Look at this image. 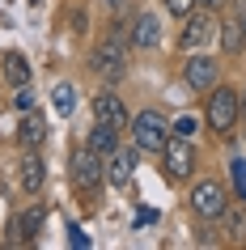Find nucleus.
Here are the masks:
<instances>
[{"label": "nucleus", "instance_id": "f257e3e1", "mask_svg": "<svg viewBox=\"0 0 246 250\" xmlns=\"http://www.w3.org/2000/svg\"><path fill=\"white\" fill-rule=\"evenodd\" d=\"M238 110H242L238 89H225V85H212V89H208V110H204V119H208V127H212V132L229 136V127L238 123Z\"/></svg>", "mask_w": 246, "mask_h": 250}, {"label": "nucleus", "instance_id": "f03ea898", "mask_svg": "<svg viewBox=\"0 0 246 250\" xmlns=\"http://www.w3.org/2000/svg\"><path fill=\"white\" fill-rule=\"evenodd\" d=\"M68 178H72L77 191L93 195V191L102 187V178H106V161L98 157V153H89V148H77V153L68 157Z\"/></svg>", "mask_w": 246, "mask_h": 250}, {"label": "nucleus", "instance_id": "7ed1b4c3", "mask_svg": "<svg viewBox=\"0 0 246 250\" xmlns=\"http://www.w3.org/2000/svg\"><path fill=\"white\" fill-rule=\"evenodd\" d=\"M132 136H136V148H144V153H161L170 140V123L161 110H140L136 115V123H132Z\"/></svg>", "mask_w": 246, "mask_h": 250}, {"label": "nucleus", "instance_id": "20e7f679", "mask_svg": "<svg viewBox=\"0 0 246 250\" xmlns=\"http://www.w3.org/2000/svg\"><path fill=\"white\" fill-rule=\"evenodd\" d=\"M191 170H195V148H191V140L170 136L166 148H161V174H166V183H182V178H191Z\"/></svg>", "mask_w": 246, "mask_h": 250}, {"label": "nucleus", "instance_id": "39448f33", "mask_svg": "<svg viewBox=\"0 0 246 250\" xmlns=\"http://www.w3.org/2000/svg\"><path fill=\"white\" fill-rule=\"evenodd\" d=\"M128 47H132V39H123V34H106L102 47L93 51V68H98L106 81H119V77H123V64H128Z\"/></svg>", "mask_w": 246, "mask_h": 250}, {"label": "nucleus", "instance_id": "423d86ee", "mask_svg": "<svg viewBox=\"0 0 246 250\" xmlns=\"http://www.w3.org/2000/svg\"><path fill=\"white\" fill-rule=\"evenodd\" d=\"M217 30H221V21L212 13H187V26H182V34H179V47L187 55H191V51H204L208 42L217 39Z\"/></svg>", "mask_w": 246, "mask_h": 250}, {"label": "nucleus", "instance_id": "0eeeda50", "mask_svg": "<svg viewBox=\"0 0 246 250\" xmlns=\"http://www.w3.org/2000/svg\"><path fill=\"white\" fill-rule=\"evenodd\" d=\"M225 208H229V199H225V187H221V183L204 178V183H195V187H191V212H195V216L217 221Z\"/></svg>", "mask_w": 246, "mask_h": 250}, {"label": "nucleus", "instance_id": "6e6552de", "mask_svg": "<svg viewBox=\"0 0 246 250\" xmlns=\"http://www.w3.org/2000/svg\"><path fill=\"white\" fill-rule=\"evenodd\" d=\"M217 77H221V68H217L212 55H204V51H191V55H187V64H182V81H187L195 93H208L212 85H217Z\"/></svg>", "mask_w": 246, "mask_h": 250}, {"label": "nucleus", "instance_id": "1a4fd4ad", "mask_svg": "<svg viewBox=\"0 0 246 250\" xmlns=\"http://www.w3.org/2000/svg\"><path fill=\"white\" fill-rule=\"evenodd\" d=\"M43 229V208H22L13 212V221H9V242L13 246H30Z\"/></svg>", "mask_w": 246, "mask_h": 250}, {"label": "nucleus", "instance_id": "9d476101", "mask_svg": "<svg viewBox=\"0 0 246 250\" xmlns=\"http://www.w3.org/2000/svg\"><path fill=\"white\" fill-rule=\"evenodd\" d=\"M93 119H98V123H111L115 132H128V127H132V119H128V110H123V102H119L111 89H102L98 98H93Z\"/></svg>", "mask_w": 246, "mask_h": 250}, {"label": "nucleus", "instance_id": "9b49d317", "mask_svg": "<svg viewBox=\"0 0 246 250\" xmlns=\"http://www.w3.org/2000/svg\"><path fill=\"white\" fill-rule=\"evenodd\" d=\"M132 174H136V148H115V153L106 157V183L123 191V187L132 183Z\"/></svg>", "mask_w": 246, "mask_h": 250}, {"label": "nucleus", "instance_id": "f8f14e48", "mask_svg": "<svg viewBox=\"0 0 246 250\" xmlns=\"http://www.w3.org/2000/svg\"><path fill=\"white\" fill-rule=\"evenodd\" d=\"M132 47H140V51H153L157 42H161V21H157L153 13H136V21H132Z\"/></svg>", "mask_w": 246, "mask_h": 250}, {"label": "nucleus", "instance_id": "ddd939ff", "mask_svg": "<svg viewBox=\"0 0 246 250\" xmlns=\"http://www.w3.org/2000/svg\"><path fill=\"white\" fill-rule=\"evenodd\" d=\"M43 140H47V119H43L39 110H26L22 127H17V145L22 148H39Z\"/></svg>", "mask_w": 246, "mask_h": 250}, {"label": "nucleus", "instance_id": "4468645a", "mask_svg": "<svg viewBox=\"0 0 246 250\" xmlns=\"http://www.w3.org/2000/svg\"><path fill=\"white\" fill-rule=\"evenodd\" d=\"M43 183H47V166H43V157L30 148L26 157H22V191H30V195H39Z\"/></svg>", "mask_w": 246, "mask_h": 250}, {"label": "nucleus", "instance_id": "2eb2a0df", "mask_svg": "<svg viewBox=\"0 0 246 250\" xmlns=\"http://www.w3.org/2000/svg\"><path fill=\"white\" fill-rule=\"evenodd\" d=\"M115 127H111V123H93V132H89V140H85V148H89V153H98V157H111V153H115Z\"/></svg>", "mask_w": 246, "mask_h": 250}, {"label": "nucleus", "instance_id": "dca6fc26", "mask_svg": "<svg viewBox=\"0 0 246 250\" xmlns=\"http://www.w3.org/2000/svg\"><path fill=\"white\" fill-rule=\"evenodd\" d=\"M217 39H221V51L225 55H238L246 47V26L242 21H225V26L217 30Z\"/></svg>", "mask_w": 246, "mask_h": 250}, {"label": "nucleus", "instance_id": "f3484780", "mask_svg": "<svg viewBox=\"0 0 246 250\" xmlns=\"http://www.w3.org/2000/svg\"><path fill=\"white\" fill-rule=\"evenodd\" d=\"M4 77H9V85H30V64H26V55L22 51H9L4 55Z\"/></svg>", "mask_w": 246, "mask_h": 250}, {"label": "nucleus", "instance_id": "a211bd4d", "mask_svg": "<svg viewBox=\"0 0 246 250\" xmlns=\"http://www.w3.org/2000/svg\"><path fill=\"white\" fill-rule=\"evenodd\" d=\"M51 106H55V115H72L77 110V85L72 81H60L51 89Z\"/></svg>", "mask_w": 246, "mask_h": 250}, {"label": "nucleus", "instance_id": "6ab92c4d", "mask_svg": "<svg viewBox=\"0 0 246 250\" xmlns=\"http://www.w3.org/2000/svg\"><path fill=\"white\" fill-rule=\"evenodd\" d=\"M229 178H233L238 199H246V157H233V161H229Z\"/></svg>", "mask_w": 246, "mask_h": 250}, {"label": "nucleus", "instance_id": "aec40b11", "mask_svg": "<svg viewBox=\"0 0 246 250\" xmlns=\"http://www.w3.org/2000/svg\"><path fill=\"white\" fill-rule=\"evenodd\" d=\"M221 216H225V225H229L233 237H246V212H229V208H225Z\"/></svg>", "mask_w": 246, "mask_h": 250}, {"label": "nucleus", "instance_id": "412c9836", "mask_svg": "<svg viewBox=\"0 0 246 250\" xmlns=\"http://www.w3.org/2000/svg\"><path fill=\"white\" fill-rule=\"evenodd\" d=\"M170 136H182V140H191V136H195V119H191V115L174 119V127H170Z\"/></svg>", "mask_w": 246, "mask_h": 250}, {"label": "nucleus", "instance_id": "4be33fe9", "mask_svg": "<svg viewBox=\"0 0 246 250\" xmlns=\"http://www.w3.org/2000/svg\"><path fill=\"white\" fill-rule=\"evenodd\" d=\"M13 106L26 115V110H34V89L30 85H17V98H13Z\"/></svg>", "mask_w": 246, "mask_h": 250}, {"label": "nucleus", "instance_id": "5701e85b", "mask_svg": "<svg viewBox=\"0 0 246 250\" xmlns=\"http://www.w3.org/2000/svg\"><path fill=\"white\" fill-rule=\"evenodd\" d=\"M161 4H166V9H170L174 17H187V13H195V0H161Z\"/></svg>", "mask_w": 246, "mask_h": 250}, {"label": "nucleus", "instance_id": "b1692460", "mask_svg": "<svg viewBox=\"0 0 246 250\" xmlns=\"http://www.w3.org/2000/svg\"><path fill=\"white\" fill-rule=\"evenodd\" d=\"M68 242H72L77 250H89V237H85V229H81V225H68Z\"/></svg>", "mask_w": 246, "mask_h": 250}, {"label": "nucleus", "instance_id": "393cba45", "mask_svg": "<svg viewBox=\"0 0 246 250\" xmlns=\"http://www.w3.org/2000/svg\"><path fill=\"white\" fill-rule=\"evenodd\" d=\"M153 221H157L153 208H140V212H136V225H153Z\"/></svg>", "mask_w": 246, "mask_h": 250}, {"label": "nucleus", "instance_id": "a878e982", "mask_svg": "<svg viewBox=\"0 0 246 250\" xmlns=\"http://www.w3.org/2000/svg\"><path fill=\"white\" fill-rule=\"evenodd\" d=\"M221 4H225V0H195V9H204V13H217Z\"/></svg>", "mask_w": 246, "mask_h": 250}, {"label": "nucleus", "instance_id": "bb28decb", "mask_svg": "<svg viewBox=\"0 0 246 250\" xmlns=\"http://www.w3.org/2000/svg\"><path fill=\"white\" fill-rule=\"evenodd\" d=\"M233 21H242V26H246V0H233Z\"/></svg>", "mask_w": 246, "mask_h": 250}, {"label": "nucleus", "instance_id": "cd10ccee", "mask_svg": "<svg viewBox=\"0 0 246 250\" xmlns=\"http://www.w3.org/2000/svg\"><path fill=\"white\" fill-rule=\"evenodd\" d=\"M242 119H246V93H242Z\"/></svg>", "mask_w": 246, "mask_h": 250}]
</instances>
